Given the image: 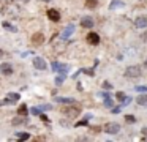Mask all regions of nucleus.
Wrapping results in <instances>:
<instances>
[{"instance_id": "nucleus-4", "label": "nucleus", "mask_w": 147, "mask_h": 142, "mask_svg": "<svg viewBox=\"0 0 147 142\" xmlns=\"http://www.w3.org/2000/svg\"><path fill=\"white\" fill-rule=\"evenodd\" d=\"M33 66H35L36 69H40V71L48 69V65H46V62L41 59V57H35V59H33Z\"/></svg>"}, {"instance_id": "nucleus-8", "label": "nucleus", "mask_w": 147, "mask_h": 142, "mask_svg": "<svg viewBox=\"0 0 147 142\" xmlns=\"http://www.w3.org/2000/svg\"><path fill=\"white\" fill-rule=\"evenodd\" d=\"M32 43L33 44H36V46H40V44H43L45 43V35L41 33V32H38V33H35L32 36Z\"/></svg>"}, {"instance_id": "nucleus-18", "label": "nucleus", "mask_w": 147, "mask_h": 142, "mask_svg": "<svg viewBox=\"0 0 147 142\" xmlns=\"http://www.w3.org/2000/svg\"><path fill=\"white\" fill-rule=\"evenodd\" d=\"M16 136L21 139V141H27V139H30V134H29V133H18Z\"/></svg>"}, {"instance_id": "nucleus-13", "label": "nucleus", "mask_w": 147, "mask_h": 142, "mask_svg": "<svg viewBox=\"0 0 147 142\" xmlns=\"http://www.w3.org/2000/svg\"><path fill=\"white\" fill-rule=\"evenodd\" d=\"M136 27H139V28L147 27V17L146 16H141V17L136 19Z\"/></svg>"}, {"instance_id": "nucleus-14", "label": "nucleus", "mask_w": 147, "mask_h": 142, "mask_svg": "<svg viewBox=\"0 0 147 142\" xmlns=\"http://www.w3.org/2000/svg\"><path fill=\"white\" fill-rule=\"evenodd\" d=\"M19 98H21L19 93H8V95H7V100L10 101V103H16Z\"/></svg>"}, {"instance_id": "nucleus-12", "label": "nucleus", "mask_w": 147, "mask_h": 142, "mask_svg": "<svg viewBox=\"0 0 147 142\" xmlns=\"http://www.w3.org/2000/svg\"><path fill=\"white\" fill-rule=\"evenodd\" d=\"M48 109H51V106H40V107H32L30 112H32L33 115H40L43 110H48Z\"/></svg>"}, {"instance_id": "nucleus-23", "label": "nucleus", "mask_w": 147, "mask_h": 142, "mask_svg": "<svg viewBox=\"0 0 147 142\" xmlns=\"http://www.w3.org/2000/svg\"><path fill=\"white\" fill-rule=\"evenodd\" d=\"M125 122H127V123H134V122H136V118H134V115H127V117H125Z\"/></svg>"}, {"instance_id": "nucleus-31", "label": "nucleus", "mask_w": 147, "mask_h": 142, "mask_svg": "<svg viewBox=\"0 0 147 142\" xmlns=\"http://www.w3.org/2000/svg\"><path fill=\"white\" fill-rule=\"evenodd\" d=\"M141 133H142L144 136H147V126H146V128H142V129H141Z\"/></svg>"}, {"instance_id": "nucleus-19", "label": "nucleus", "mask_w": 147, "mask_h": 142, "mask_svg": "<svg viewBox=\"0 0 147 142\" xmlns=\"http://www.w3.org/2000/svg\"><path fill=\"white\" fill-rule=\"evenodd\" d=\"M125 3L120 2V0H112L111 2V8H119V6H123Z\"/></svg>"}, {"instance_id": "nucleus-1", "label": "nucleus", "mask_w": 147, "mask_h": 142, "mask_svg": "<svg viewBox=\"0 0 147 142\" xmlns=\"http://www.w3.org/2000/svg\"><path fill=\"white\" fill-rule=\"evenodd\" d=\"M103 129H105L106 134H117V133L120 131V125H119V123L111 122V123H106Z\"/></svg>"}, {"instance_id": "nucleus-26", "label": "nucleus", "mask_w": 147, "mask_h": 142, "mask_svg": "<svg viewBox=\"0 0 147 142\" xmlns=\"http://www.w3.org/2000/svg\"><path fill=\"white\" fill-rule=\"evenodd\" d=\"M84 125H89V118L81 120V122H78V123H76V126H84Z\"/></svg>"}, {"instance_id": "nucleus-27", "label": "nucleus", "mask_w": 147, "mask_h": 142, "mask_svg": "<svg viewBox=\"0 0 147 142\" xmlns=\"http://www.w3.org/2000/svg\"><path fill=\"white\" fill-rule=\"evenodd\" d=\"M21 123H24V120H22V118H19V117L13 118V125H21Z\"/></svg>"}, {"instance_id": "nucleus-6", "label": "nucleus", "mask_w": 147, "mask_h": 142, "mask_svg": "<svg viewBox=\"0 0 147 142\" xmlns=\"http://www.w3.org/2000/svg\"><path fill=\"white\" fill-rule=\"evenodd\" d=\"M0 73L5 74V76L13 74V65H11V63H2V65H0Z\"/></svg>"}, {"instance_id": "nucleus-17", "label": "nucleus", "mask_w": 147, "mask_h": 142, "mask_svg": "<svg viewBox=\"0 0 147 142\" xmlns=\"http://www.w3.org/2000/svg\"><path fill=\"white\" fill-rule=\"evenodd\" d=\"M86 6L87 8H96V6H98V0H87Z\"/></svg>"}, {"instance_id": "nucleus-16", "label": "nucleus", "mask_w": 147, "mask_h": 142, "mask_svg": "<svg viewBox=\"0 0 147 142\" xmlns=\"http://www.w3.org/2000/svg\"><path fill=\"white\" fill-rule=\"evenodd\" d=\"M27 112H29V109H27V106H26V104H22V106H19V107H18V115L24 117V115H27Z\"/></svg>"}, {"instance_id": "nucleus-3", "label": "nucleus", "mask_w": 147, "mask_h": 142, "mask_svg": "<svg viewBox=\"0 0 147 142\" xmlns=\"http://www.w3.org/2000/svg\"><path fill=\"white\" fill-rule=\"evenodd\" d=\"M79 112H81V106H79V104L71 106V107H65V109H63V114H67V115H70V117H76Z\"/></svg>"}, {"instance_id": "nucleus-9", "label": "nucleus", "mask_w": 147, "mask_h": 142, "mask_svg": "<svg viewBox=\"0 0 147 142\" xmlns=\"http://www.w3.org/2000/svg\"><path fill=\"white\" fill-rule=\"evenodd\" d=\"M81 25H82L84 28H92L93 27V19L89 17V16H84V17L81 19Z\"/></svg>"}, {"instance_id": "nucleus-21", "label": "nucleus", "mask_w": 147, "mask_h": 142, "mask_svg": "<svg viewBox=\"0 0 147 142\" xmlns=\"http://www.w3.org/2000/svg\"><path fill=\"white\" fill-rule=\"evenodd\" d=\"M134 90L144 93V92H147V87H146V85H136V87H134Z\"/></svg>"}, {"instance_id": "nucleus-30", "label": "nucleus", "mask_w": 147, "mask_h": 142, "mask_svg": "<svg viewBox=\"0 0 147 142\" xmlns=\"http://www.w3.org/2000/svg\"><path fill=\"white\" fill-rule=\"evenodd\" d=\"M120 107H122V106H119V107H114V109H111V112H112V114H119V112H120Z\"/></svg>"}, {"instance_id": "nucleus-33", "label": "nucleus", "mask_w": 147, "mask_h": 142, "mask_svg": "<svg viewBox=\"0 0 147 142\" xmlns=\"http://www.w3.org/2000/svg\"><path fill=\"white\" fill-rule=\"evenodd\" d=\"M146 66H147V62H146Z\"/></svg>"}, {"instance_id": "nucleus-28", "label": "nucleus", "mask_w": 147, "mask_h": 142, "mask_svg": "<svg viewBox=\"0 0 147 142\" xmlns=\"http://www.w3.org/2000/svg\"><path fill=\"white\" fill-rule=\"evenodd\" d=\"M105 106H106V107H112V101L109 100V96L105 98Z\"/></svg>"}, {"instance_id": "nucleus-11", "label": "nucleus", "mask_w": 147, "mask_h": 142, "mask_svg": "<svg viewBox=\"0 0 147 142\" xmlns=\"http://www.w3.org/2000/svg\"><path fill=\"white\" fill-rule=\"evenodd\" d=\"M136 101H138V104H139V106H144V107H147V92H144L142 95H139Z\"/></svg>"}, {"instance_id": "nucleus-20", "label": "nucleus", "mask_w": 147, "mask_h": 142, "mask_svg": "<svg viewBox=\"0 0 147 142\" xmlns=\"http://www.w3.org/2000/svg\"><path fill=\"white\" fill-rule=\"evenodd\" d=\"M63 81H65V74L57 76V77H55V84H57V85H62V84H63Z\"/></svg>"}, {"instance_id": "nucleus-24", "label": "nucleus", "mask_w": 147, "mask_h": 142, "mask_svg": "<svg viewBox=\"0 0 147 142\" xmlns=\"http://www.w3.org/2000/svg\"><path fill=\"white\" fill-rule=\"evenodd\" d=\"M51 68H52V71H59L60 69V63H57V62L51 63Z\"/></svg>"}, {"instance_id": "nucleus-5", "label": "nucleus", "mask_w": 147, "mask_h": 142, "mask_svg": "<svg viewBox=\"0 0 147 142\" xmlns=\"http://www.w3.org/2000/svg\"><path fill=\"white\" fill-rule=\"evenodd\" d=\"M87 41H89V44H92V46H96V44H100V35L95 33V32H89Z\"/></svg>"}, {"instance_id": "nucleus-15", "label": "nucleus", "mask_w": 147, "mask_h": 142, "mask_svg": "<svg viewBox=\"0 0 147 142\" xmlns=\"http://www.w3.org/2000/svg\"><path fill=\"white\" fill-rule=\"evenodd\" d=\"M55 101H57V103H63V104H73L74 103L73 98H62V96L55 98Z\"/></svg>"}, {"instance_id": "nucleus-34", "label": "nucleus", "mask_w": 147, "mask_h": 142, "mask_svg": "<svg viewBox=\"0 0 147 142\" xmlns=\"http://www.w3.org/2000/svg\"><path fill=\"white\" fill-rule=\"evenodd\" d=\"M46 2H49V0H46Z\"/></svg>"}, {"instance_id": "nucleus-7", "label": "nucleus", "mask_w": 147, "mask_h": 142, "mask_svg": "<svg viewBox=\"0 0 147 142\" xmlns=\"http://www.w3.org/2000/svg\"><path fill=\"white\" fill-rule=\"evenodd\" d=\"M46 14H48V17L51 19L52 22H59L60 21V13L57 11V9H48V13H46Z\"/></svg>"}, {"instance_id": "nucleus-29", "label": "nucleus", "mask_w": 147, "mask_h": 142, "mask_svg": "<svg viewBox=\"0 0 147 142\" xmlns=\"http://www.w3.org/2000/svg\"><path fill=\"white\" fill-rule=\"evenodd\" d=\"M40 118H41V120H43V122H45V123H48V122H49V118H48V117L45 115V114H40Z\"/></svg>"}, {"instance_id": "nucleus-22", "label": "nucleus", "mask_w": 147, "mask_h": 142, "mask_svg": "<svg viewBox=\"0 0 147 142\" xmlns=\"http://www.w3.org/2000/svg\"><path fill=\"white\" fill-rule=\"evenodd\" d=\"M115 98H117L119 101H123L127 96H125V93H123V92H117V93H115Z\"/></svg>"}, {"instance_id": "nucleus-10", "label": "nucleus", "mask_w": 147, "mask_h": 142, "mask_svg": "<svg viewBox=\"0 0 147 142\" xmlns=\"http://www.w3.org/2000/svg\"><path fill=\"white\" fill-rule=\"evenodd\" d=\"M74 32V25L73 24H70V25H67V28L63 30V33H62V40H67L68 36H71V33Z\"/></svg>"}, {"instance_id": "nucleus-2", "label": "nucleus", "mask_w": 147, "mask_h": 142, "mask_svg": "<svg viewBox=\"0 0 147 142\" xmlns=\"http://www.w3.org/2000/svg\"><path fill=\"white\" fill-rule=\"evenodd\" d=\"M139 74H141V68L136 65L128 66V68L125 69V76H127V77H138Z\"/></svg>"}, {"instance_id": "nucleus-32", "label": "nucleus", "mask_w": 147, "mask_h": 142, "mask_svg": "<svg viewBox=\"0 0 147 142\" xmlns=\"http://www.w3.org/2000/svg\"><path fill=\"white\" fill-rule=\"evenodd\" d=\"M2 55H3V50H2V49H0V57H2Z\"/></svg>"}, {"instance_id": "nucleus-25", "label": "nucleus", "mask_w": 147, "mask_h": 142, "mask_svg": "<svg viewBox=\"0 0 147 142\" xmlns=\"http://www.w3.org/2000/svg\"><path fill=\"white\" fill-rule=\"evenodd\" d=\"M3 27H5V28H8V30H11V32H16V28H14L11 24H8V22H3Z\"/></svg>"}]
</instances>
